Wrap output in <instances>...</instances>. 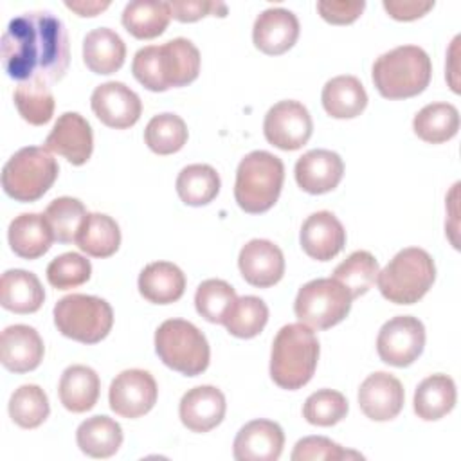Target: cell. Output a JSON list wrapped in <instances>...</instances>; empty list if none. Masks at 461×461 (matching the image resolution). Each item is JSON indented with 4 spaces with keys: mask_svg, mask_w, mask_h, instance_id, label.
I'll return each instance as SVG.
<instances>
[{
    "mask_svg": "<svg viewBox=\"0 0 461 461\" xmlns=\"http://www.w3.org/2000/svg\"><path fill=\"white\" fill-rule=\"evenodd\" d=\"M0 50L4 70L18 83L59 81L70 63L67 29L49 11H29L13 18L2 34Z\"/></svg>",
    "mask_w": 461,
    "mask_h": 461,
    "instance_id": "cell-1",
    "label": "cell"
},
{
    "mask_svg": "<svg viewBox=\"0 0 461 461\" xmlns=\"http://www.w3.org/2000/svg\"><path fill=\"white\" fill-rule=\"evenodd\" d=\"M131 72L151 92L185 86L200 74V52L185 38H175L164 45H148L135 52Z\"/></svg>",
    "mask_w": 461,
    "mask_h": 461,
    "instance_id": "cell-2",
    "label": "cell"
},
{
    "mask_svg": "<svg viewBox=\"0 0 461 461\" xmlns=\"http://www.w3.org/2000/svg\"><path fill=\"white\" fill-rule=\"evenodd\" d=\"M317 360L319 340L312 328L303 322L286 324L272 342L270 376L281 389H301L312 380Z\"/></svg>",
    "mask_w": 461,
    "mask_h": 461,
    "instance_id": "cell-3",
    "label": "cell"
},
{
    "mask_svg": "<svg viewBox=\"0 0 461 461\" xmlns=\"http://www.w3.org/2000/svg\"><path fill=\"white\" fill-rule=\"evenodd\" d=\"M432 76L429 54L416 45H402L376 58L373 83L385 99H407L421 94Z\"/></svg>",
    "mask_w": 461,
    "mask_h": 461,
    "instance_id": "cell-4",
    "label": "cell"
},
{
    "mask_svg": "<svg viewBox=\"0 0 461 461\" xmlns=\"http://www.w3.org/2000/svg\"><path fill=\"white\" fill-rule=\"evenodd\" d=\"M285 166L279 157L256 149L245 155L236 171L234 198L249 214L268 211L279 198Z\"/></svg>",
    "mask_w": 461,
    "mask_h": 461,
    "instance_id": "cell-5",
    "label": "cell"
},
{
    "mask_svg": "<svg viewBox=\"0 0 461 461\" xmlns=\"http://www.w3.org/2000/svg\"><path fill=\"white\" fill-rule=\"evenodd\" d=\"M434 279V259L418 247L400 250L376 276L380 294L394 304L418 303L430 290Z\"/></svg>",
    "mask_w": 461,
    "mask_h": 461,
    "instance_id": "cell-6",
    "label": "cell"
},
{
    "mask_svg": "<svg viewBox=\"0 0 461 461\" xmlns=\"http://www.w3.org/2000/svg\"><path fill=\"white\" fill-rule=\"evenodd\" d=\"M155 351L167 367L185 376L202 375L211 358L205 335L184 319H167L157 328Z\"/></svg>",
    "mask_w": 461,
    "mask_h": 461,
    "instance_id": "cell-7",
    "label": "cell"
},
{
    "mask_svg": "<svg viewBox=\"0 0 461 461\" xmlns=\"http://www.w3.org/2000/svg\"><path fill=\"white\" fill-rule=\"evenodd\" d=\"M59 166L47 148L18 149L2 169V187L16 202H36L58 178Z\"/></svg>",
    "mask_w": 461,
    "mask_h": 461,
    "instance_id": "cell-8",
    "label": "cell"
},
{
    "mask_svg": "<svg viewBox=\"0 0 461 461\" xmlns=\"http://www.w3.org/2000/svg\"><path fill=\"white\" fill-rule=\"evenodd\" d=\"M54 324L63 337L83 344H97L113 326V310L101 297L70 294L56 303Z\"/></svg>",
    "mask_w": 461,
    "mask_h": 461,
    "instance_id": "cell-9",
    "label": "cell"
},
{
    "mask_svg": "<svg viewBox=\"0 0 461 461\" xmlns=\"http://www.w3.org/2000/svg\"><path fill=\"white\" fill-rule=\"evenodd\" d=\"M351 301L353 297L337 279L319 277L299 288L294 312L303 324L313 330H328L346 319Z\"/></svg>",
    "mask_w": 461,
    "mask_h": 461,
    "instance_id": "cell-10",
    "label": "cell"
},
{
    "mask_svg": "<svg viewBox=\"0 0 461 461\" xmlns=\"http://www.w3.org/2000/svg\"><path fill=\"white\" fill-rule=\"evenodd\" d=\"M425 328L412 315H398L389 319L378 331L376 351L382 362L394 367L411 366L423 351Z\"/></svg>",
    "mask_w": 461,
    "mask_h": 461,
    "instance_id": "cell-11",
    "label": "cell"
},
{
    "mask_svg": "<svg viewBox=\"0 0 461 461\" xmlns=\"http://www.w3.org/2000/svg\"><path fill=\"white\" fill-rule=\"evenodd\" d=\"M265 139L285 151L303 148L313 131L310 112L299 101H279L265 115Z\"/></svg>",
    "mask_w": 461,
    "mask_h": 461,
    "instance_id": "cell-12",
    "label": "cell"
},
{
    "mask_svg": "<svg viewBox=\"0 0 461 461\" xmlns=\"http://www.w3.org/2000/svg\"><path fill=\"white\" fill-rule=\"evenodd\" d=\"M158 389L155 378L144 369H126L119 373L108 393L110 409L121 418H140L157 403Z\"/></svg>",
    "mask_w": 461,
    "mask_h": 461,
    "instance_id": "cell-13",
    "label": "cell"
},
{
    "mask_svg": "<svg viewBox=\"0 0 461 461\" xmlns=\"http://www.w3.org/2000/svg\"><path fill=\"white\" fill-rule=\"evenodd\" d=\"M95 117L108 128L126 130L133 126L142 112L139 95L121 81H108L92 92L90 97Z\"/></svg>",
    "mask_w": 461,
    "mask_h": 461,
    "instance_id": "cell-14",
    "label": "cell"
},
{
    "mask_svg": "<svg viewBox=\"0 0 461 461\" xmlns=\"http://www.w3.org/2000/svg\"><path fill=\"white\" fill-rule=\"evenodd\" d=\"M45 148L61 155L72 166H83L94 149V133L88 121L77 112L61 113L45 139Z\"/></svg>",
    "mask_w": 461,
    "mask_h": 461,
    "instance_id": "cell-15",
    "label": "cell"
},
{
    "mask_svg": "<svg viewBox=\"0 0 461 461\" xmlns=\"http://www.w3.org/2000/svg\"><path fill=\"white\" fill-rule=\"evenodd\" d=\"M405 393L402 382L384 371L369 375L358 389L360 411L373 421H389L403 407Z\"/></svg>",
    "mask_w": 461,
    "mask_h": 461,
    "instance_id": "cell-16",
    "label": "cell"
},
{
    "mask_svg": "<svg viewBox=\"0 0 461 461\" xmlns=\"http://www.w3.org/2000/svg\"><path fill=\"white\" fill-rule=\"evenodd\" d=\"M238 267L243 279L258 288H268L281 281L285 274V256L268 240H250L241 247Z\"/></svg>",
    "mask_w": 461,
    "mask_h": 461,
    "instance_id": "cell-17",
    "label": "cell"
},
{
    "mask_svg": "<svg viewBox=\"0 0 461 461\" xmlns=\"http://www.w3.org/2000/svg\"><path fill=\"white\" fill-rule=\"evenodd\" d=\"M285 445L283 429L270 420H252L234 438V459L238 461H276Z\"/></svg>",
    "mask_w": 461,
    "mask_h": 461,
    "instance_id": "cell-18",
    "label": "cell"
},
{
    "mask_svg": "<svg viewBox=\"0 0 461 461\" xmlns=\"http://www.w3.org/2000/svg\"><path fill=\"white\" fill-rule=\"evenodd\" d=\"M299 38V20L285 7H270L258 14L252 27L256 49L268 56H279L294 47Z\"/></svg>",
    "mask_w": 461,
    "mask_h": 461,
    "instance_id": "cell-19",
    "label": "cell"
},
{
    "mask_svg": "<svg viewBox=\"0 0 461 461\" xmlns=\"http://www.w3.org/2000/svg\"><path fill=\"white\" fill-rule=\"evenodd\" d=\"M299 240L312 259L330 261L344 249L346 230L333 212L319 211L304 220Z\"/></svg>",
    "mask_w": 461,
    "mask_h": 461,
    "instance_id": "cell-20",
    "label": "cell"
},
{
    "mask_svg": "<svg viewBox=\"0 0 461 461\" xmlns=\"http://www.w3.org/2000/svg\"><path fill=\"white\" fill-rule=\"evenodd\" d=\"M344 175L342 158L331 149H310L295 162V180L310 194L333 191Z\"/></svg>",
    "mask_w": 461,
    "mask_h": 461,
    "instance_id": "cell-21",
    "label": "cell"
},
{
    "mask_svg": "<svg viewBox=\"0 0 461 461\" xmlns=\"http://www.w3.org/2000/svg\"><path fill=\"white\" fill-rule=\"evenodd\" d=\"M225 396L214 385H198L189 389L178 407L180 421L193 432H209L218 427L225 416Z\"/></svg>",
    "mask_w": 461,
    "mask_h": 461,
    "instance_id": "cell-22",
    "label": "cell"
},
{
    "mask_svg": "<svg viewBox=\"0 0 461 461\" xmlns=\"http://www.w3.org/2000/svg\"><path fill=\"white\" fill-rule=\"evenodd\" d=\"M45 348L40 333L27 324H14L2 331L0 360L13 373H29L43 358Z\"/></svg>",
    "mask_w": 461,
    "mask_h": 461,
    "instance_id": "cell-23",
    "label": "cell"
},
{
    "mask_svg": "<svg viewBox=\"0 0 461 461\" xmlns=\"http://www.w3.org/2000/svg\"><path fill=\"white\" fill-rule=\"evenodd\" d=\"M7 238L16 256L23 259H36L50 249L54 234L45 214L23 212L9 223Z\"/></svg>",
    "mask_w": 461,
    "mask_h": 461,
    "instance_id": "cell-24",
    "label": "cell"
},
{
    "mask_svg": "<svg viewBox=\"0 0 461 461\" xmlns=\"http://www.w3.org/2000/svg\"><path fill=\"white\" fill-rule=\"evenodd\" d=\"M139 292L153 304L175 303L185 292V276L175 263H149L139 274Z\"/></svg>",
    "mask_w": 461,
    "mask_h": 461,
    "instance_id": "cell-25",
    "label": "cell"
},
{
    "mask_svg": "<svg viewBox=\"0 0 461 461\" xmlns=\"http://www.w3.org/2000/svg\"><path fill=\"white\" fill-rule=\"evenodd\" d=\"M45 292L40 279L27 270L13 268L2 274L0 304L14 313H34L41 308Z\"/></svg>",
    "mask_w": 461,
    "mask_h": 461,
    "instance_id": "cell-26",
    "label": "cell"
},
{
    "mask_svg": "<svg viewBox=\"0 0 461 461\" xmlns=\"http://www.w3.org/2000/svg\"><path fill=\"white\" fill-rule=\"evenodd\" d=\"M124 58L126 45L113 29H94L83 40V61L94 74L108 76L117 72Z\"/></svg>",
    "mask_w": 461,
    "mask_h": 461,
    "instance_id": "cell-27",
    "label": "cell"
},
{
    "mask_svg": "<svg viewBox=\"0 0 461 461\" xmlns=\"http://www.w3.org/2000/svg\"><path fill=\"white\" fill-rule=\"evenodd\" d=\"M101 382L97 373L88 366H70L63 371L59 380V402L70 412L90 411L99 398Z\"/></svg>",
    "mask_w": 461,
    "mask_h": 461,
    "instance_id": "cell-28",
    "label": "cell"
},
{
    "mask_svg": "<svg viewBox=\"0 0 461 461\" xmlns=\"http://www.w3.org/2000/svg\"><path fill=\"white\" fill-rule=\"evenodd\" d=\"M322 106L335 119H353L367 106L364 85L355 76L331 77L322 88Z\"/></svg>",
    "mask_w": 461,
    "mask_h": 461,
    "instance_id": "cell-29",
    "label": "cell"
},
{
    "mask_svg": "<svg viewBox=\"0 0 461 461\" xmlns=\"http://www.w3.org/2000/svg\"><path fill=\"white\" fill-rule=\"evenodd\" d=\"M456 398V384L450 376L430 375L414 391V412L425 421H436L454 409Z\"/></svg>",
    "mask_w": 461,
    "mask_h": 461,
    "instance_id": "cell-30",
    "label": "cell"
},
{
    "mask_svg": "<svg viewBox=\"0 0 461 461\" xmlns=\"http://www.w3.org/2000/svg\"><path fill=\"white\" fill-rule=\"evenodd\" d=\"M76 441L83 454L104 459L113 456L122 445V429L108 416H92L77 427Z\"/></svg>",
    "mask_w": 461,
    "mask_h": 461,
    "instance_id": "cell-31",
    "label": "cell"
},
{
    "mask_svg": "<svg viewBox=\"0 0 461 461\" xmlns=\"http://www.w3.org/2000/svg\"><path fill=\"white\" fill-rule=\"evenodd\" d=\"M171 20L169 2L135 0L126 4L121 22L137 40H153L160 36Z\"/></svg>",
    "mask_w": 461,
    "mask_h": 461,
    "instance_id": "cell-32",
    "label": "cell"
},
{
    "mask_svg": "<svg viewBox=\"0 0 461 461\" xmlns=\"http://www.w3.org/2000/svg\"><path fill=\"white\" fill-rule=\"evenodd\" d=\"M77 247L92 258H110L121 245V230L113 218L88 212L76 238Z\"/></svg>",
    "mask_w": 461,
    "mask_h": 461,
    "instance_id": "cell-33",
    "label": "cell"
},
{
    "mask_svg": "<svg viewBox=\"0 0 461 461\" xmlns=\"http://www.w3.org/2000/svg\"><path fill=\"white\" fill-rule=\"evenodd\" d=\"M412 130L425 142H447L459 130V112L450 103L427 104L414 115Z\"/></svg>",
    "mask_w": 461,
    "mask_h": 461,
    "instance_id": "cell-34",
    "label": "cell"
},
{
    "mask_svg": "<svg viewBox=\"0 0 461 461\" xmlns=\"http://www.w3.org/2000/svg\"><path fill=\"white\" fill-rule=\"evenodd\" d=\"M220 175L209 164L185 166L176 176V193L185 205H207L220 193Z\"/></svg>",
    "mask_w": 461,
    "mask_h": 461,
    "instance_id": "cell-35",
    "label": "cell"
},
{
    "mask_svg": "<svg viewBox=\"0 0 461 461\" xmlns=\"http://www.w3.org/2000/svg\"><path fill=\"white\" fill-rule=\"evenodd\" d=\"M14 104L22 119L32 126L47 124L54 113V95L43 79L20 81L14 90Z\"/></svg>",
    "mask_w": 461,
    "mask_h": 461,
    "instance_id": "cell-36",
    "label": "cell"
},
{
    "mask_svg": "<svg viewBox=\"0 0 461 461\" xmlns=\"http://www.w3.org/2000/svg\"><path fill=\"white\" fill-rule=\"evenodd\" d=\"M380 268L375 256L367 250H355L333 270L337 279L353 299L364 295L376 281Z\"/></svg>",
    "mask_w": 461,
    "mask_h": 461,
    "instance_id": "cell-37",
    "label": "cell"
},
{
    "mask_svg": "<svg viewBox=\"0 0 461 461\" xmlns=\"http://www.w3.org/2000/svg\"><path fill=\"white\" fill-rule=\"evenodd\" d=\"M144 140L153 153L171 155L180 151L187 142V126L175 113H158L146 124Z\"/></svg>",
    "mask_w": 461,
    "mask_h": 461,
    "instance_id": "cell-38",
    "label": "cell"
},
{
    "mask_svg": "<svg viewBox=\"0 0 461 461\" xmlns=\"http://www.w3.org/2000/svg\"><path fill=\"white\" fill-rule=\"evenodd\" d=\"M238 301L236 290L221 279H205L194 294L196 312L209 322L223 324Z\"/></svg>",
    "mask_w": 461,
    "mask_h": 461,
    "instance_id": "cell-39",
    "label": "cell"
},
{
    "mask_svg": "<svg viewBox=\"0 0 461 461\" xmlns=\"http://www.w3.org/2000/svg\"><path fill=\"white\" fill-rule=\"evenodd\" d=\"M50 407L45 391L40 385H20L9 400V416L22 429H36L49 418Z\"/></svg>",
    "mask_w": 461,
    "mask_h": 461,
    "instance_id": "cell-40",
    "label": "cell"
},
{
    "mask_svg": "<svg viewBox=\"0 0 461 461\" xmlns=\"http://www.w3.org/2000/svg\"><path fill=\"white\" fill-rule=\"evenodd\" d=\"M45 218L52 229L54 240L59 243H72L86 218L85 205L72 196H59L52 200L45 209Z\"/></svg>",
    "mask_w": 461,
    "mask_h": 461,
    "instance_id": "cell-41",
    "label": "cell"
},
{
    "mask_svg": "<svg viewBox=\"0 0 461 461\" xmlns=\"http://www.w3.org/2000/svg\"><path fill=\"white\" fill-rule=\"evenodd\" d=\"M268 321V308L263 299L256 295L238 297L232 312L225 319L223 326L238 339H252L263 331Z\"/></svg>",
    "mask_w": 461,
    "mask_h": 461,
    "instance_id": "cell-42",
    "label": "cell"
},
{
    "mask_svg": "<svg viewBox=\"0 0 461 461\" xmlns=\"http://www.w3.org/2000/svg\"><path fill=\"white\" fill-rule=\"evenodd\" d=\"M348 414V400L342 393L333 389H319L312 393L304 405L303 416L308 423L317 427H331Z\"/></svg>",
    "mask_w": 461,
    "mask_h": 461,
    "instance_id": "cell-43",
    "label": "cell"
},
{
    "mask_svg": "<svg viewBox=\"0 0 461 461\" xmlns=\"http://www.w3.org/2000/svg\"><path fill=\"white\" fill-rule=\"evenodd\" d=\"M92 265L77 252H65L54 258L47 267V281L58 290L76 288L90 279Z\"/></svg>",
    "mask_w": 461,
    "mask_h": 461,
    "instance_id": "cell-44",
    "label": "cell"
},
{
    "mask_svg": "<svg viewBox=\"0 0 461 461\" xmlns=\"http://www.w3.org/2000/svg\"><path fill=\"white\" fill-rule=\"evenodd\" d=\"M340 459H364L362 454L344 450L335 441L324 436H308L295 443L292 461H340Z\"/></svg>",
    "mask_w": 461,
    "mask_h": 461,
    "instance_id": "cell-45",
    "label": "cell"
},
{
    "mask_svg": "<svg viewBox=\"0 0 461 461\" xmlns=\"http://www.w3.org/2000/svg\"><path fill=\"white\" fill-rule=\"evenodd\" d=\"M171 18L178 22H196L207 14L225 16L227 5L221 2H205V0H173L169 2Z\"/></svg>",
    "mask_w": 461,
    "mask_h": 461,
    "instance_id": "cell-46",
    "label": "cell"
},
{
    "mask_svg": "<svg viewBox=\"0 0 461 461\" xmlns=\"http://www.w3.org/2000/svg\"><path fill=\"white\" fill-rule=\"evenodd\" d=\"M364 0H340V2H317V11L322 20L333 25L353 23L364 11Z\"/></svg>",
    "mask_w": 461,
    "mask_h": 461,
    "instance_id": "cell-47",
    "label": "cell"
},
{
    "mask_svg": "<svg viewBox=\"0 0 461 461\" xmlns=\"http://www.w3.org/2000/svg\"><path fill=\"white\" fill-rule=\"evenodd\" d=\"M434 7V2H418V0H384V9L391 18L400 22H411L421 18Z\"/></svg>",
    "mask_w": 461,
    "mask_h": 461,
    "instance_id": "cell-48",
    "label": "cell"
},
{
    "mask_svg": "<svg viewBox=\"0 0 461 461\" xmlns=\"http://www.w3.org/2000/svg\"><path fill=\"white\" fill-rule=\"evenodd\" d=\"M65 5L77 13L79 16H95L110 7V2H99V0H67Z\"/></svg>",
    "mask_w": 461,
    "mask_h": 461,
    "instance_id": "cell-49",
    "label": "cell"
}]
</instances>
